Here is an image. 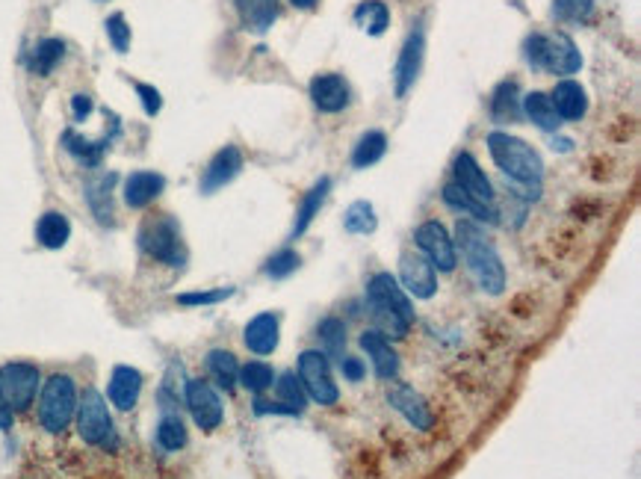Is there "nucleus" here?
Wrapping results in <instances>:
<instances>
[{
  "label": "nucleus",
  "instance_id": "nucleus-37",
  "mask_svg": "<svg viewBox=\"0 0 641 479\" xmlns=\"http://www.w3.org/2000/svg\"><path fill=\"white\" fill-rule=\"evenodd\" d=\"M272 382H275V370H272V364H266V361H249V364H240L237 385H240V388H246L249 394L260 397L266 388H272Z\"/></svg>",
  "mask_w": 641,
  "mask_h": 479
},
{
  "label": "nucleus",
  "instance_id": "nucleus-6",
  "mask_svg": "<svg viewBox=\"0 0 641 479\" xmlns=\"http://www.w3.org/2000/svg\"><path fill=\"white\" fill-rule=\"evenodd\" d=\"M74 420H77V435H80L83 444L107 450V453L119 450V432H116L113 414H110V406H107V397L101 391L86 388L80 394Z\"/></svg>",
  "mask_w": 641,
  "mask_h": 479
},
{
  "label": "nucleus",
  "instance_id": "nucleus-49",
  "mask_svg": "<svg viewBox=\"0 0 641 479\" xmlns=\"http://www.w3.org/2000/svg\"><path fill=\"white\" fill-rule=\"evenodd\" d=\"M290 3H293L296 9H314V6H317V0H290Z\"/></svg>",
  "mask_w": 641,
  "mask_h": 479
},
{
  "label": "nucleus",
  "instance_id": "nucleus-30",
  "mask_svg": "<svg viewBox=\"0 0 641 479\" xmlns=\"http://www.w3.org/2000/svg\"><path fill=\"white\" fill-rule=\"evenodd\" d=\"M154 438H157V447H160L163 453H178V450L187 447L190 432H187V423L181 420V414L166 411V414L160 417V423H157Z\"/></svg>",
  "mask_w": 641,
  "mask_h": 479
},
{
  "label": "nucleus",
  "instance_id": "nucleus-3",
  "mask_svg": "<svg viewBox=\"0 0 641 479\" xmlns=\"http://www.w3.org/2000/svg\"><path fill=\"white\" fill-rule=\"evenodd\" d=\"M488 151H491V157L503 175H509L512 181L523 184V187L541 190L544 163H541V154L529 142L512 137V134H503V131H494V134H488Z\"/></svg>",
  "mask_w": 641,
  "mask_h": 479
},
{
  "label": "nucleus",
  "instance_id": "nucleus-10",
  "mask_svg": "<svg viewBox=\"0 0 641 479\" xmlns=\"http://www.w3.org/2000/svg\"><path fill=\"white\" fill-rule=\"evenodd\" d=\"M184 406L201 432H216L225 420V406L219 391L207 379H187L184 385Z\"/></svg>",
  "mask_w": 641,
  "mask_h": 479
},
{
  "label": "nucleus",
  "instance_id": "nucleus-5",
  "mask_svg": "<svg viewBox=\"0 0 641 479\" xmlns=\"http://www.w3.org/2000/svg\"><path fill=\"white\" fill-rule=\"evenodd\" d=\"M523 57L532 69L550 74H577L582 69V54L568 33H532L523 42Z\"/></svg>",
  "mask_w": 641,
  "mask_h": 479
},
{
  "label": "nucleus",
  "instance_id": "nucleus-45",
  "mask_svg": "<svg viewBox=\"0 0 641 479\" xmlns=\"http://www.w3.org/2000/svg\"><path fill=\"white\" fill-rule=\"evenodd\" d=\"M337 367H340V373H343V379H346V382H361V379L367 376L364 361H361V358H355V355H343V361H340Z\"/></svg>",
  "mask_w": 641,
  "mask_h": 479
},
{
  "label": "nucleus",
  "instance_id": "nucleus-17",
  "mask_svg": "<svg viewBox=\"0 0 641 479\" xmlns=\"http://www.w3.org/2000/svg\"><path fill=\"white\" fill-rule=\"evenodd\" d=\"M243 343L255 355H272L281 343V320L272 311H263L252 317L243 329Z\"/></svg>",
  "mask_w": 641,
  "mask_h": 479
},
{
  "label": "nucleus",
  "instance_id": "nucleus-4",
  "mask_svg": "<svg viewBox=\"0 0 641 479\" xmlns=\"http://www.w3.org/2000/svg\"><path fill=\"white\" fill-rule=\"evenodd\" d=\"M77 400H80V391H77V382L68 373L48 376L42 382V388H39V403H36L39 426L48 435H63L65 429L74 423Z\"/></svg>",
  "mask_w": 641,
  "mask_h": 479
},
{
  "label": "nucleus",
  "instance_id": "nucleus-24",
  "mask_svg": "<svg viewBox=\"0 0 641 479\" xmlns=\"http://www.w3.org/2000/svg\"><path fill=\"white\" fill-rule=\"evenodd\" d=\"M204 367H207V376L213 379L210 385L222 388V391H234L237 388V376H240V361L234 352L228 349H210L207 358H204Z\"/></svg>",
  "mask_w": 641,
  "mask_h": 479
},
{
  "label": "nucleus",
  "instance_id": "nucleus-38",
  "mask_svg": "<svg viewBox=\"0 0 641 479\" xmlns=\"http://www.w3.org/2000/svg\"><path fill=\"white\" fill-rule=\"evenodd\" d=\"M343 228L349 234H373L379 228V216H376V207L370 202H352L343 213Z\"/></svg>",
  "mask_w": 641,
  "mask_h": 479
},
{
  "label": "nucleus",
  "instance_id": "nucleus-16",
  "mask_svg": "<svg viewBox=\"0 0 641 479\" xmlns=\"http://www.w3.org/2000/svg\"><path fill=\"white\" fill-rule=\"evenodd\" d=\"M361 349L367 352L370 364H373V373L382 379V382H393L399 376V352L390 346L385 335L379 329H370L361 335Z\"/></svg>",
  "mask_w": 641,
  "mask_h": 479
},
{
  "label": "nucleus",
  "instance_id": "nucleus-23",
  "mask_svg": "<svg viewBox=\"0 0 641 479\" xmlns=\"http://www.w3.org/2000/svg\"><path fill=\"white\" fill-rule=\"evenodd\" d=\"M550 101H553V110L559 113V119H565V122H577L588 110V95L577 80H562L553 89Z\"/></svg>",
  "mask_w": 641,
  "mask_h": 479
},
{
  "label": "nucleus",
  "instance_id": "nucleus-22",
  "mask_svg": "<svg viewBox=\"0 0 641 479\" xmlns=\"http://www.w3.org/2000/svg\"><path fill=\"white\" fill-rule=\"evenodd\" d=\"M455 184H458L461 190H467L473 199L485 202V205L494 202V187H491V181L485 178V172H482V166L476 163V157L467 154V151H461V154L455 157Z\"/></svg>",
  "mask_w": 641,
  "mask_h": 479
},
{
  "label": "nucleus",
  "instance_id": "nucleus-2",
  "mask_svg": "<svg viewBox=\"0 0 641 479\" xmlns=\"http://www.w3.org/2000/svg\"><path fill=\"white\" fill-rule=\"evenodd\" d=\"M367 308L379 323V332L390 338H405L414 326L411 296L390 273H376L367 281Z\"/></svg>",
  "mask_w": 641,
  "mask_h": 479
},
{
  "label": "nucleus",
  "instance_id": "nucleus-44",
  "mask_svg": "<svg viewBox=\"0 0 641 479\" xmlns=\"http://www.w3.org/2000/svg\"><path fill=\"white\" fill-rule=\"evenodd\" d=\"M136 95H139V101H142L145 116H157V113L163 110V95H160V89H154L151 83H136Z\"/></svg>",
  "mask_w": 641,
  "mask_h": 479
},
{
  "label": "nucleus",
  "instance_id": "nucleus-9",
  "mask_svg": "<svg viewBox=\"0 0 641 479\" xmlns=\"http://www.w3.org/2000/svg\"><path fill=\"white\" fill-rule=\"evenodd\" d=\"M299 382L308 394V400H314L317 406H337L340 403V388L334 382V373H331V358L322 352V349H305L299 355Z\"/></svg>",
  "mask_w": 641,
  "mask_h": 479
},
{
  "label": "nucleus",
  "instance_id": "nucleus-14",
  "mask_svg": "<svg viewBox=\"0 0 641 479\" xmlns=\"http://www.w3.org/2000/svg\"><path fill=\"white\" fill-rule=\"evenodd\" d=\"M423 57H426V36H423V30L417 27V30L405 39V45H402V51H399V60H396V69H393L396 98H405L408 89L414 86L417 74L423 69Z\"/></svg>",
  "mask_w": 641,
  "mask_h": 479
},
{
  "label": "nucleus",
  "instance_id": "nucleus-26",
  "mask_svg": "<svg viewBox=\"0 0 641 479\" xmlns=\"http://www.w3.org/2000/svg\"><path fill=\"white\" fill-rule=\"evenodd\" d=\"M328 193H331V178H320V181L305 193V199L299 202V210H296L293 231H290V237H293V240H296V237H302V234L311 228V222L320 216V207L325 205Z\"/></svg>",
  "mask_w": 641,
  "mask_h": 479
},
{
  "label": "nucleus",
  "instance_id": "nucleus-36",
  "mask_svg": "<svg viewBox=\"0 0 641 479\" xmlns=\"http://www.w3.org/2000/svg\"><path fill=\"white\" fill-rule=\"evenodd\" d=\"M317 338L322 343V352L340 364L343 355H346V326H343V320L325 317L320 326H317Z\"/></svg>",
  "mask_w": 641,
  "mask_h": 479
},
{
  "label": "nucleus",
  "instance_id": "nucleus-31",
  "mask_svg": "<svg viewBox=\"0 0 641 479\" xmlns=\"http://www.w3.org/2000/svg\"><path fill=\"white\" fill-rule=\"evenodd\" d=\"M65 57V42L63 39H42L33 51H30V60H27V69L33 71L36 77H48L51 71L63 63Z\"/></svg>",
  "mask_w": 641,
  "mask_h": 479
},
{
  "label": "nucleus",
  "instance_id": "nucleus-12",
  "mask_svg": "<svg viewBox=\"0 0 641 479\" xmlns=\"http://www.w3.org/2000/svg\"><path fill=\"white\" fill-rule=\"evenodd\" d=\"M385 397L387 403H390V409L396 411V414H402L408 426H414V429H420V432H426V429L435 426V414L429 409V403H426L423 394L414 391L408 382H396V379L387 382Z\"/></svg>",
  "mask_w": 641,
  "mask_h": 479
},
{
  "label": "nucleus",
  "instance_id": "nucleus-34",
  "mask_svg": "<svg viewBox=\"0 0 641 479\" xmlns=\"http://www.w3.org/2000/svg\"><path fill=\"white\" fill-rule=\"evenodd\" d=\"M355 24L367 33V36H382L390 27V9L382 0H364L355 9Z\"/></svg>",
  "mask_w": 641,
  "mask_h": 479
},
{
  "label": "nucleus",
  "instance_id": "nucleus-48",
  "mask_svg": "<svg viewBox=\"0 0 641 479\" xmlns=\"http://www.w3.org/2000/svg\"><path fill=\"white\" fill-rule=\"evenodd\" d=\"M9 426H12V411L0 403V429H9Z\"/></svg>",
  "mask_w": 641,
  "mask_h": 479
},
{
  "label": "nucleus",
  "instance_id": "nucleus-11",
  "mask_svg": "<svg viewBox=\"0 0 641 479\" xmlns=\"http://www.w3.org/2000/svg\"><path fill=\"white\" fill-rule=\"evenodd\" d=\"M414 243L417 249L423 252V258L441 270V273H452L458 267V249H455V240L449 237V231L438 222V219H429L423 222L417 231H414Z\"/></svg>",
  "mask_w": 641,
  "mask_h": 479
},
{
  "label": "nucleus",
  "instance_id": "nucleus-32",
  "mask_svg": "<svg viewBox=\"0 0 641 479\" xmlns=\"http://www.w3.org/2000/svg\"><path fill=\"white\" fill-rule=\"evenodd\" d=\"M520 89L514 80H506L497 86V92L491 95V119L494 122H517L520 119Z\"/></svg>",
  "mask_w": 641,
  "mask_h": 479
},
{
  "label": "nucleus",
  "instance_id": "nucleus-1",
  "mask_svg": "<svg viewBox=\"0 0 641 479\" xmlns=\"http://www.w3.org/2000/svg\"><path fill=\"white\" fill-rule=\"evenodd\" d=\"M455 246L464 255L467 273L476 281V287L488 296H500L506 290V267L497 249L488 243V237L479 231V225L461 219L455 225Z\"/></svg>",
  "mask_w": 641,
  "mask_h": 479
},
{
  "label": "nucleus",
  "instance_id": "nucleus-7",
  "mask_svg": "<svg viewBox=\"0 0 641 479\" xmlns=\"http://www.w3.org/2000/svg\"><path fill=\"white\" fill-rule=\"evenodd\" d=\"M136 243H139L142 255H148L151 261H157L163 267H184L187 264V249H184V240H181V228L169 213L148 216L139 225Z\"/></svg>",
  "mask_w": 641,
  "mask_h": 479
},
{
  "label": "nucleus",
  "instance_id": "nucleus-40",
  "mask_svg": "<svg viewBox=\"0 0 641 479\" xmlns=\"http://www.w3.org/2000/svg\"><path fill=\"white\" fill-rule=\"evenodd\" d=\"M550 12L562 24H585L594 15V0H553Z\"/></svg>",
  "mask_w": 641,
  "mask_h": 479
},
{
  "label": "nucleus",
  "instance_id": "nucleus-35",
  "mask_svg": "<svg viewBox=\"0 0 641 479\" xmlns=\"http://www.w3.org/2000/svg\"><path fill=\"white\" fill-rule=\"evenodd\" d=\"M387 151V137L382 131H367L364 137L355 142V151H352V166L355 169H367V166H376Z\"/></svg>",
  "mask_w": 641,
  "mask_h": 479
},
{
  "label": "nucleus",
  "instance_id": "nucleus-43",
  "mask_svg": "<svg viewBox=\"0 0 641 479\" xmlns=\"http://www.w3.org/2000/svg\"><path fill=\"white\" fill-rule=\"evenodd\" d=\"M104 30H107V39H110L113 51H119V54H128L130 51L128 18H125L122 12H113V15L104 21Z\"/></svg>",
  "mask_w": 641,
  "mask_h": 479
},
{
  "label": "nucleus",
  "instance_id": "nucleus-28",
  "mask_svg": "<svg viewBox=\"0 0 641 479\" xmlns=\"http://www.w3.org/2000/svg\"><path fill=\"white\" fill-rule=\"evenodd\" d=\"M246 30L266 33L278 18V0H234Z\"/></svg>",
  "mask_w": 641,
  "mask_h": 479
},
{
  "label": "nucleus",
  "instance_id": "nucleus-42",
  "mask_svg": "<svg viewBox=\"0 0 641 479\" xmlns=\"http://www.w3.org/2000/svg\"><path fill=\"white\" fill-rule=\"evenodd\" d=\"M234 296V287H216V290H195V293H181L178 305L184 308H207V305H219L225 299Z\"/></svg>",
  "mask_w": 641,
  "mask_h": 479
},
{
  "label": "nucleus",
  "instance_id": "nucleus-8",
  "mask_svg": "<svg viewBox=\"0 0 641 479\" xmlns=\"http://www.w3.org/2000/svg\"><path fill=\"white\" fill-rule=\"evenodd\" d=\"M42 388V373L30 361H9L0 367V403L12 414L33 409Z\"/></svg>",
  "mask_w": 641,
  "mask_h": 479
},
{
  "label": "nucleus",
  "instance_id": "nucleus-46",
  "mask_svg": "<svg viewBox=\"0 0 641 479\" xmlns=\"http://www.w3.org/2000/svg\"><path fill=\"white\" fill-rule=\"evenodd\" d=\"M92 110H95V104H92V98H89V95H74V98H71V113H74V122H86Z\"/></svg>",
  "mask_w": 641,
  "mask_h": 479
},
{
  "label": "nucleus",
  "instance_id": "nucleus-33",
  "mask_svg": "<svg viewBox=\"0 0 641 479\" xmlns=\"http://www.w3.org/2000/svg\"><path fill=\"white\" fill-rule=\"evenodd\" d=\"M523 113H526L541 131H559V125H562L559 113L553 110L550 95H544V92H529V95L523 98Z\"/></svg>",
  "mask_w": 641,
  "mask_h": 479
},
{
  "label": "nucleus",
  "instance_id": "nucleus-25",
  "mask_svg": "<svg viewBox=\"0 0 641 479\" xmlns=\"http://www.w3.org/2000/svg\"><path fill=\"white\" fill-rule=\"evenodd\" d=\"M444 205L452 207V210H461V213H467V216H473L476 222H488V225H497V222H500V213H497L494 207L479 202V199H473V196H470L467 190H461L455 181L444 187Z\"/></svg>",
  "mask_w": 641,
  "mask_h": 479
},
{
  "label": "nucleus",
  "instance_id": "nucleus-41",
  "mask_svg": "<svg viewBox=\"0 0 641 479\" xmlns=\"http://www.w3.org/2000/svg\"><path fill=\"white\" fill-rule=\"evenodd\" d=\"M299 264H302L299 252H293V249H281V252H275V255L266 261L263 273L269 275V278H275V281H281V278H287V275L296 273V270H299Z\"/></svg>",
  "mask_w": 641,
  "mask_h": 479
},
{
  "label": "nucleus",
  "instance_id": "nucleus-18",
  "mask_svg": "<svg viewBox=\"0 0 641 479\" xmlns=\"http://www.w3.org/2000/svg\"><path fill=\"white\" fill-rule=\"evenodd\" d=\"M142 397V373L130 364H119L113 367L110 385H107V400L110 406H116L119 411H133L136 403Z\"/></svg>",
  "mask_w": 641,
  "mask_h": 479
},
{
  "label": "nucleus",
  "instance_id": "nucleus-19",
  "mask_svg": "<svg viewBox=\"0 0 641 479\" xmlns=\"http://www.w3.org/2000/svg\"><path fill=\"white\" fill-rule=\"evenodd\" d=\"M163 190H166V178L160 172L142 169V172H130L128 178H125L122 196H125V205L130 210H142V207L151 205L154 199H160Z\"/></svg>",
  "mask_w": 641,
  "mask_h": 479
},
{
  "label": "nucleus",
  "instance_id": "nucleus-20",
  "mask_svg": "<svg viewBox=\"0 0 641 479\" xmlns=\"http://www.w3.org/2000/svg\"><path fill=\"white\" fill-rule=\"evenodd\" d=\"M311 101L320 113H340L349 107V83L340 74H317L311 80Z\"/></svg>",
  "mask_w": 641,
  "mask_h": 479
},
{
  "label": "nucleus",
  "instance_id": "nucleus-21",
  "mask_svg": "<svg viewBox=\"0 0 641 479\" xmlns=\"http://www.w3.org/2000/svg\"><path fill=\"white\" fill-rule=\"evenodd\" d=\"M119 137V119L113 122V128H110V134L101 139H86L80 137V134H74V131H65L63 134V148L77 160V163H83V166H89V169H95L101 160H104V154H107V148H110V142Z\"/></svg>",
  "mask_w": 641,
  "mask_h": 479
},
{
  "label": "nucleus",
  "instance_id": "nucleus-27",
  "mask_svg": "<svg viewBox=\"0 0 641 479\" xmlns=\"http://www.w3.org/2000/svg\"><path fill=\"white\" fill-rule=\"evenodd\" d=\"M68 237H71V222H68L65 213L48 210V213L39 216V222H36V240H39L42 249L57 252V249H63L65 243H68Z\"/></svg>",
  "mask_w": 641,
  "mask_h": 479
},
{
  "label": "nucleus",
  "instance_id": "nucleus-39",
  "mask_svg": "<svg viewBox=\"0 0 641 479\" xmlns=\"http://www.w3.org/2000/svg\"><path fill=\"white\" fill-rule=\"evenodd\" d=\"M275 394H278V403L296 409L299 414L308 406V394H305V388H302V382H299V376L293 370L275 376Z\"/></svg>",
  "mask_w": 641,
  "mask_h": 479
},
{
  "label": "nucleus",
  "instance_id": "nucleus-15",
  "mask_svg": "<svg viewBox=\"0 0 641 479\" xmlns=\"http://www.w3.org/2000/svg\"><path fill=\"white\" fill-rule=\"evenodd\" d=\"M243 169V151L237 145H225L222 151L213 154V160L207 163L204 175H201V193H216L225 184H231Z\"/></svg>",
  "mask_w": 641,
  "mask_h": 479
},
{
  "label": "nucleus",
  "instance_id": "nucleus-13",
  "mask_svg": "<svg viewBox=\"0 0 641 479\" xmlns=\"http://www.w3.org/2000/svg\"><path fill=\"white\" fill-rule=\"evenodd\" d=\"M396 281L414 299H432L438 293V270L423 255H402Z\"/></svg>",
  "mask_w": 641,
  "mask_h": 479
},
{
  "label": "nucleus",
  "instance_id": "nucleus-29",
  "mask_svg": "<svg viewBox=\"0 0 641 479\" xmlns=\"http://www.w3.org/2000/svg\"><path fill=\"white\" fill-rule=\"evenodd\" d=\"M113 187H116V175H98L95 181L86 184V199L89 207L95 213L98 222L104 225H113Z\"/></svg>",
  "mask_w": 641,
  "mask_h": 479
},
{
  "label": "nucleus",
  "instance_id": "nucleus-47",
  "mask_svg": "<svg viewBox=\"0 0 641 479\" xmlns=\"http://www.w3.org/2000/svg\"><path fill=\"white\" fill-rule=\"evenodd\" d=\"M255 414H287V417H296L299 411L290 409V406H284V403H269V400H263V397H257L255 400Z\"/></svg>",
  "mask_w": 641,
  "mask_h": 479
}]
</instances>
